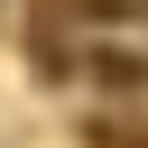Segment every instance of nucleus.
<instances>
[{
	"instance_id": "obj_2",
	"label": "nucleus",
	"mask_w": 148,
	"mask_h": 148,
	"mask_svg": "<svg viewBox=\"0 0 148 148\" xmlns=\"http://www.w3.org/2000/svg\"><path fill=\"white\" fill-rule=\"evenodd\" d=\"M83 139H92V148H148V120H120V111H92V120H83Z\"/></svg>"
},
{
	"instance_id": "obj_1",
	"label": "nucleus",
	"mask_w": 148,
	"mask_h": 148,
	"mask_svg": "<svg viewBox=\"0 0 148 148\" xmlns=\"http://www.w3.org/2000/svg\"><path fill=\"white\" fill-rule=\"evenodd\" d=\"M83 74H92V83H111V92H139V83H148V65H139V56H120V46H102Z\"/></svg>"
}]
</instances>
